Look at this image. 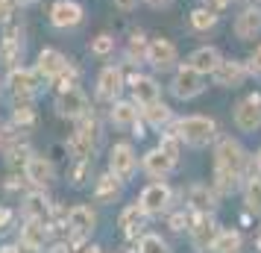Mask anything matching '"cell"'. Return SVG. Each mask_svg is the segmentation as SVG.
<instances>
[{"label":"cell","mask_w":261,"mask_h":253,"mask_svg":"<svg viewBox=\"0 0 261 253\" xmlns=\"http://www.w3.org/2000/svg\"><path fill=\"white\" fill-rule=\"evenodd\" d=\"M247 168V153L235 139H223L214 150V192L229 194L238 189V182Z\"/></svg>","instance_id":"6da1fadb"},{"label":"cell","mask_w":261,"mask_h":253,"mask_svg":"<svg viewBox=\"0 0 261 253\" xmlns=\"http://www.w3.org/2000/svg\"><path fill=\"white\" fill-rule=\"evenodd\" d=\"M173 133L191 147H205L214 142V135H217V124L212 118H205V115H188V118L176 121V127H173Z\"/></svg>","instance_id":"7a4b0ae2"},{"label":"cell","mask_w":261,"mask_h":253,"mask_svg":"<svg viewBox=\"0 0 261 253\" xmlns=\"http://www.w3.org/2000/svg\"><path fill=\"white\" fill-rule=\"evenodd\" d=\"M97 135H100V127H97L94 118H80V130L71 135L68 142V150L73 153V159H94V147H97Z\"/></svg>","instance_id":"3957f363"},{"label":"cell","mask_w":261,"mask_h":253,"mask_svg":"<svg viewBox=\"0 0 261 253\" xmlns=\"http://www.w3.org/2000/svg\"><path fill=\"white\" fill-rule=\"evenodd\" d=\"M38 83H41V77L36 74V68H21L18 65L6 74V88H9L12 100H33L38 91Z\"/></svg>","instance_id":"277c9868"},{"label":"cell","mask_w":261,"mask_h":253,"mask_svg":"<svg viewBox=\"0 0 261 253\" xmlns=\"http://www.w3.org/2000/svg\"><path fill=\"white\" fill-rule=\"evenodd\" d=\"M135 168H138V156H135L132 145H126V142H118V145L109 150V171H112L118 180H123V182L132 180Z\"/></svg>","instance_id":"5b68a950"},{"label":"cell","mask_w":261,"mask_h":253,"mask_svg":"<svg viewBox=\"0 0 261 253\" xmlns=\"http://www.w3.org/2000/svg\"><path fill=\"white\" fill-rule=\"evenodd\" d=\"M173 95L179 97V100H191V97H197L205 88V74L197 71V68H191V65H182L176 71V77H173Z\"/></svg>","instance_id":"8992f818"},{"label":"cell","mask_w":261,"mask_h":253,"mask_svg":"<svg viewBox=\"0 0 261 253\" xmlns=\"http://www.w3.org/2000/svg\"><path fill=\"white\" fill-rule=\"evenodd\" d=\"M56 112H59L62 118H71V121H80L88 115V97H85L83 88H65V91H59V97H56Z\"/></svg>","instance_id":"52a82bcc"},{"label":"cell","mask_w":261,"mask_h":253,"mask_svg":"<svg viewBox=\"0 0 261 253\" xmlns=\"http://www.w3.org/2000/svg\"><path fill=\"white\" fill-rule=\"evenodd\" d=\"M217 224H214L212 212H197L194 215V224L188 227V236H191V244L197 247V250H208L217 239Z\"/></svg>","instance_id":"ba28073f"},{"label":"cell","mask_w":261,"mask_h":253,"mask_svg":"<svg viewBox=\"0 0 261 253\" xmlns=\"http://www.w3.org/2000/svg\"><path fill=\"white\" fill-rule=\"evenodd\" d=\"M65 227L71 233V241H85L97 227V215L91 212V206H73L71 212H68Z\"/></svg>","instance_id":"9c48e42d"},{"label":"cell","mask_w":261,"mask_h":253,"mask_svg":"<svg viewBox=\"0 0 261 253\" xmlns=\"http://www.w3.org/2000/svg\"><path fill=\"white\" fill-rule=\"evenodd\" d=\"M235 127L244 133H255L261 127V95H249L247 100H241L235 109Z\"/></svg>","instance_id":"30bf717a"},{"label":"cell","mask_w":261,"mask_h":253,"mask_svg":"<svg viewBox=\"0 0 261 253\" xmlns=\"http://www.w3.org/2000/svg\"><path fill=\"white\" fill-rule=\"evenodd\" d=\"M24 59V38H21V30L18 27H9L3 36H0V62L12 71L18 68Z\"/></svg>","instance_id":"8fae6325"},{"label":"cell","mask_w":261,"mask_h":253,"mask_svg":"<svg viewBox=\"0 0 261 253\" xmlns=\"http://www.w3.org/2000/svg\"><path fill=\"white\" fill-rule=\"evenodd\" d=\"M138 203H141L144 215H162L167 209V203H170V189H167L165 182H150L141 192Z\"/></svg>","instance_id":"7c38bea8"},{"label":"cell","mask_w":261,"mask_h":253,"mask_svg":"<svg viewBox=\"0 0 261 253\" xmlns=\"http://www.w3.org/2000/svg\"><path fill=\"white\" fill-rule=\"evenodd\" d=\"M68 68V59H65V53H59L56 48H44L41 53H38V62H36V74L41 77V80H47V83H53V80H59V74Z\"/></svg>","instance_id":"4fadbf2b"},{"label":"cell","mask_w":261,"mask_h":253,"mask_svg":"<svg viewBox=\"0 0 261 253\" xmlns=\"http://www.w3.org/2000/svg\"><path fill=\"white\" fill-rule=\"evenodd\" d=\"M83 6L76 3V0H59V3H53V9H50V24L56 27V30H71L83 21Z\"/></svg>","instance_id":"5bb4252c"},{"label":"cell","mask_w":261,"mask_h":253,"mask_svg":"<svg viewBox=\"0 0 261 253\" xmlns=\"http://www.w3.org/2000/svg\"><path fill=\"white\" fill-rule=\"evenodd\" d=\"M147 62L159 68V71H167L176 65V44L167 41V38H153L150 48H147Z\"/></svg>","instance_id":"9a60e30c"},{"label":"cell","mask_w":261,"mask_h":253,"mask_svg":"<svg viewBox=\"0 0 261 253\" xmlns=\"http://www.w3.org/2000/svg\"><path fill=\"white\" fill-rule=\"evenodd\" d=\"M123 91V71L118 65H106L100 77H97V97L103 100H118V95Z\"/></svg>","instance_id":"2e32d148"},{"label":"cell","mask_w":261,"mask_h":253,"mask_svg":"<svg viewBox=\"0 0 261 253\" xmlns=\"http://www.w3.org/2000/svg\"><path fill=\"white\" fill-rule=\"evenodd\" d=\"M53 174H56V171H53V162H50V159H44V156H36V153H33V156H30V162L24 165V177L33 182L36 189H41V192H44L50 182H53Z\"/></svg>","instance_id":"e0dca14e"},{"label":"cell","mask_w":261,"mask_h":253,"mask_svg":"<svg viewBox=\"0 0 261 253\" xmlns=\"http://www.w3.org/2000/svg\"><path fill=\"white\" fill-rule=\"evenodd\" d=\"M141 165H144V171H147L150 177H155V180L167 177L170 171L176 168V162L167 156L162 147H153V150H147V153H144V159H141Z\"/></svg>","instance_id":"ac0fdd59"},{"label":"cell","mask_w":261,"mask_h":253,"mask_svg":"<svg viewBox=\"0 0 261 253\" xmlns=\"http://www.w3.org/2000/svg\"><path fill=\"white\" fill-rule=\"evenodd\" d=\"M24 218H36V221H44V224H53V206L44 197V192H30L24 197Z\"/></svg>","instance_id":"d6986e66"},{"label":"cell","mask_w":261,"mask_h":253,"mask_svg":"<svg viewBox=\"0 0 261 253\" xmlns=\"http://www.w3.org/2000/svg\"><path fill=\"white\" fill-rule=\"evenodd\" d=\"M50 227L53 224H44V221H36V218H27L24 227H21V241L24 244H33L38 250H44V244L50 239Z\"/></svg>","instance_id":"ffe728a7"},{"label":"cell","mask_w":261,"mask_h":253,"mask_svg":"<svg viewBox=\"0 0 261 253\" xmlns=\"http://www.w3.org/2000/svg\"><path fill=\"white\" fill-rule=\"evenodd\" d=\"M214 83L223 85V88H235V85L244 83V77H247V68L241 65V62H220L217 68H214Z\"/></svg>","instance_id":"44dd1931"},{"label":"cell","mask_w":261,"mask_h":253,"mask_svg":"<svg viewBox=\"0 0 261 253\" xmlns=\"http://www.w3.org/2000/svg\"><path fill=\"white\" fill-rule=\"evenodd\" d=\"M132 100L138 103V106H150L159 100V83H155L153 77H132Z\"/></svg>","instance_id":"7402d4cb"},{"label":"cell","mask_w":261,"mask_h":253,"mask_svg":"<svg viewBox=\"0 0 261 253\" xmlns=\"http://www.w3.org/2000/svg\"><path fill=\"white\" fill-rule=\"evenodd\" d=\"M235 33H238V38H255L258 36L261 33V9H255V6L244 9L235 21Z\"/></svg>","instance_id":"603a6c76"},{"label":"cell","mask_w":261,"mask_h":253,"mask_svg":"<svg viewBox=\"0 0 261 253\" xmlns=\"http://www.w3.org/2000/svg\"><path fill=\"white\" fill-rule=\"evenodd\" d=\"M109 118L115 127H135L138 124V103L135 100H115Z\"/></svg>","instance_id":"cb8c5ba5"},{"label":"cell","mask_w":261,"mask_h":253,"mask_svg":"<svg viewBox=\"0 0 261 253\" xmlns=\"http://www.w3.org/2000/svg\"><path fill=\"white\" fill-rule=\"evenodd\" d=\"M120 182H123V180H118L112 171L103 174V177L97 180V189H94L97 203H115V200L120 197Z\"/></svg>","instance_id":"d4e9b609"},{"label":"cell","mask_w":261,"mask_h":253,"mask_svg":"<svg viewBox=\"0 0 261 253\" xmlns=\"http://www.w3.org/2000/svg\"><path fill=\"white\" fill-rule=\"evenodd\" d=\"M220 53H217V48H200V50H194L191 53V59H188V65L191 68H197V71H202V74H214V68L220 65Z\"/></svg>","instance_id":"484cf974"},{"label":"cell","mask_w":261,"mask_h":253,"mask_svg":"<svg viewBox=\"0 0 261 253\" xmlns=\"http://www.w3.org/2000/svg\"><path fill=\"white\" fill-rule=\"evenodd\" d=\"M208 250L212 253H244V239H241V233H235V229H220Z\"/></svg>","instance_id":"4316f807"},{"label":"cell","mask_w":261,"mask_h":253,"mask_svg":"<svg viewBox=\"0 0 261 253\" xmlns=\"http://www.w3.org/2000/svg\"><path fill=\"white\" fill-rule=\"evenodd\" d=\"M214 192L208 189V186H202V182H197V186H191L188 189V203L194 206V212H212L214 209Z\"/></svg>","instance_id":"83f0119b"},{"label":"cell","mask_w":261,"mask_h":253,"mask_svg":"<svg viewBox=\"0 0 261 253\" xmlns=\"http://www.w3.org/2000/svg\"><path fill=\"white\" fill-rule=\"evenodd\" d=\"M141 221H144L141 203H132V206H126V209L120 212L118 227H123V233H126L129 239H135V236H138V229H141Z\"/></svg>","instance_id":"f1b7e54d"},{"label":"cell","mask_w":261,"mask_h":253,"mask_svg":"<svg viewBox=\"0 0 261 253\" xmlns=\"http://www.w3.org/2000/svg\"><path fill=\"white\" fill-rule=\"evenodd\" d=\"M15 109H12V127L15 130H33V124H36V109L30 100H12Z\"/></svg>","instance_id":"f546056e"},{"label":"cell","mask_w":261,"mask_h":253,"mask_svg":"<svg viewBox=\"0 0 261 253\" xmlns=\"http://www.w3.org/2000/svg\"><path fill=\"white\" fill-rule=\"evenodd\" d=\"M144 121L150 124V127H155V130H162L165 124H170V109L162 103V100H155V103H150V106L141 109Z\"/></svg>","instance_id":"4dcf8cb0"},{"label":"cell","mask_w":261,"mask_h":253,"mask_svg":"<svg viewBox=\"0 0 261 253\" xmlns=\"http://www.w3.org/2000/svg\"><path fill=\"white\" fill-rule=\"evenodd\" d=\"M244 197H247V209L261 215V174L258 177H249L247 189H244Z\"/></svg>","instance_id":"1f68e13d"},{"label":"cell","mask_w":261,"mask_h":253,"mask_svg":"<svg viewBox=\"0 0 261 253\" xmlns=\"http://www.w3.org/2000/svg\"><path fill=\"white\" fill-rule=\"evenodd\" d=\"M214 24H217V12H212L208 6H200V9L191 12V27H194V30L205 33V30H212Z\"/></svg>","instance_id":"d6a6232c"},{"label":"cell","mask_w":261,"mask_h":253,"mask_svg":"<svg viewBox=\"0 0 261 253\" xmlns=\"http://www.w3.org/2000/svg\"><path fill=\"white\" fill-rule=\"evenodd\" d=\"M138 253H170V247H167V241L162 239V236L147 233V236H141V241H138Z\"/></svg>","instance_id":"836d02e7"},{"label":"cell","mask_w":261,"mask_h":253,"mask_svg":"<svg viewBox=\"0 0 261 253\" xmlns=\"http://www.w3.org/2000/svg\"><path fill=\"white\" fill-rule=\"evenodd\" d=\"M159 147H162V150H165V153H167L170 159H173V162H179V156H182V139H179V135L173 133V130L162 135Z\"/></svg>","instance_id":"e575fe53"},{"label":"cell","mask_w":261,"mask_h":253,"mask_svg":"<svg viewBox=\"0 0 261 253\" xmlns=\"http://www.w3.org/2000/svg\"><path fill=\"white\" fill-rule=\"evenodd\" d=\"M147 48H150V41L141 36V33H132V38H129V59H147Z\"/></svg>","instance_id":"d590c367"},{"label":"cell","mask_w":261,"mask_h":253,"mask_svg":"<svg viewBox=\"0 0 261 253\" xmlns=\"http://www.w3.org/2000/svg\"><path fill=\"white\" fill-rule=\"evenodd\" d=\"M112 50H115V38H112V36L91 38V53H94V56H109Z\"/></svg>","instance_id":"8d00e7d4"},{"label":"cell","mask_w":261,"mask_h":253,"mask_svg":"<svg viewBox=\"0 0 261 253\" xmlns=\"http://www.w3.org/2000/svg\"><path fill=\"white\" fill-rule=\"evenodd\" d=\"M88 168H91V159H76V165H73V171H71L73 186H83L85 177H88Z\"/></svg>","instance_id":"74e56055"},{"label":"cell","mask_w":261,"mask_h":253,"mask_svg":"<svg viewBox=\"0 0 261 253\" xmlns=\"http://www.w3.org/2000/svg\"><path fill=\"white\" fill-rule=\"evenodd\" d=\"M18 6L15 0H0V24H9V18H12V9Z\"/></svg>","instance_id":"f35d334b"},{"label":"cell","mask_w":261,"mask_h":253,"mask_svg":"<svg viewBox=\"0 0 261 253\" xmlns=\"http://www.w3.org/2000/svg\"><path fill=\"white\" fill-rule=\"evenodd\" d=\"M12 218H15V212H12V209L0 206V233H6V229H9V224H12Z\"/></svg>","instance_id":"ab89813d"},{"label":"cell","mask_w":261,"mask_h":253,"mask_svg":"<svg viewBox=\"0 0 261 253\" xmlns=\"http://www.w3.org/2000/svg\"><path fill=\"white\" fill-rule=\"evenodd\" d=\"M185 227H188V218H185V212H176V215L170 218V229H176V233H179V229H185Z\"/></svg>","instance_id":"60d3db41"},{"label":"cell","mask_w":261,"mask_h":253,"mask_svg":"<svg viewBox=\"0 0 261 253\" xmlns=\"http://www.w3.org/2000/svg\"><path fill=\"white\" fill-rule=\"evenodd\" d=\"M249 71H252V74H261V48H255V53L249 56Z\"/></svg>","instance_id":"b9f144b4"},{"label":"cell","mask_w":261,"mask_h":253,"mask_svg":"<svg viewBox=\"0 0 261 253\" xmlns=\"http://www.w3.org/2000/svg\"><path fill=\"white\" fill-rule=\"evenodd\" d=\"M135 3H138V0H115V6H118V9H123V12L135 9Z\"/></svg>","instance_id":"7bdbcfd3"},{"label":"cell","mask_w":261,"mask_h":253,"mask_svg":"<svg viewBox=\"0 0 261 253\" xmlns=\"http://www.w3.org/2000/svg\"><path fill=\"white\" fill-rule=\"evenodd\" d=\"M18 253H41V250L33 247V244H24V241H21V244H18Z\"/></svg>","instance_id":"ee69618b"},{"label":"cell","mask_w":261,"mask_h":253,"mask_svg":"<svg viewBox=\"0 0 261 253\" xmlns=\"http://www.w3.org/2000/svg\"><path fill=\"white\" fill-rule=\"evenodd\" d=\"M76 253H100V247H94V244H91V247H83V250H76Z\"/></svg>","instance_id":"f6af8a7d"},{"label":"cell","mask_w":261,"mask_h":253,"mask_svg":"<svg viewBox=\"0 0 261 253\" xmlns=\"http://www.w3.org/2000/svg\"><path fill=\"white\" fill-rule=\"evenodd\" d=\"M18 6H33V3H38V0H15Z\"/></svg>","instance_id":"bcb514c9"},{"label":"cell","mask_w":261,"mask_h":253,"mask_svg":"<svg viewBox=\"0 0 261 253\" xmlns=\"http://www.w3.org/2000/svg\"><path fill=\"white\" fill-rule=\"evenodd\" d=\"M0 253H18V247H9L6 244V247H0Z\"/></svg>","instance_id":"7dc6e473"},{"label":"cell","mask_w":261,"mask_h":253,"mask_svg":"<svg viewBox=\"0 0 261 253\" xmlns=\"http://www.w3.org/2000/svg\"><path fill=\"white\" fill-rule=\"evenodd\" d=\"M255 165H258V174H261V150H258V156H255Z\"/></svg>","instance_id":"c3c4849f"},{"label":"cell","mask_w":261,"mask_h":253,"mask_svg":"<svg viewBox=\"0 0 261 253\" xmlns=\"http://www.w3.org/2000/svg\"><path fill=\"white\" fill-rule=\"evenodd\" d=\"M150 3H153V6H159V3H162V0H150Z\"/></svg>","instance_id":"681fc988"},{"label":"cell","mask_w":261,"mask_h":253,"mask_svg":"<svg viewBox=\"0 0 261 253\" xmlns=\"http://www.w3.org/2000/svg\"><path fill=\"white\" fill-rule=\"evenodd\" d=\"M258 244H261V236H258Z\"/></svg>","instance_id":"f907efd6"}]
</instances>
